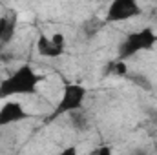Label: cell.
Masks as SVG:
<instances>
[{
	"instance_id": "cell-1",
	"label": "cell",
	"mask_w": 157,
	"mask_h": 155,
	"mask_svg": "<svg viewBox=\"0 0 157 155\" xmlns=\"http://www.w3.org/2000/svg\"><path fill=\"white\" fill-rule=\"evenodd\" d=\"M44 77L39 71L29 66L22 64L15 71H11L7 77L0 80V102L15 97H33L39 93V88Z\"/></svg>"
},
{
	"instance_id": "cell-2",
	"label": "cell",
	"mask_w": 157,
	"mask_h": 155,
	"mask_svg": "<svg viewBox=\"0 0 157 155\" xmlns=\"http://www.w3.org/2000/svg\"><path fill=\"white\" fill-rule=\"evenodd\" d=\"M88 99V88L80 82H68L64 84L60 97L53 108V112L46 117V122H53L57 119L64 115H71V113H78Z\"/></svg>"
},
{
	"instance_id": "cell-3",
	"label": "cell",
	"mask_w": 157,
	"mask_h": 155,
	"mask_svg": "<svg viewBox=\"0 0 157 155\" xmlns=\"http://www.w3.org/2000/svg\"><path fill=\"white\" fill-rule=\"evenodd\" d=\"M157 44V31L152 26H143L135 31H132L130 35H126V39L121 42L119 46V60H128L139 53L150 51Z\"/></svg>"
},
{
	"instance_id": "cell-4",
	"label": "cell",
	"mask_w": 157,
	"mask_h": 155,
	"mask_svg": "<svg viewBox=\"0 0 157 155\" xmlns=\"http://www.w3.org/2000/svg\"><path fill=\"white\" fill-rule=\"evenodd\" d=\"M143 13L141 2L139 0H112L108 4L104 20L110 24H119V22H128L133 20Z\"/></svg>"
},
{
	"instance_id": "cell-5",
	"label": "cell",
	"mask_w": 157,
	"mask_h": 155,
	"mask_svg": "<svg viewBox=\"0 0 157 155\" xmlns=\"http://www.w3.org/2000/svg\"><path fill=\"white\" fill-rule=\"evenodd\" d=\"M33 115L24 108L22 102L13 100V99H7L0 106V128L11 126V124H17V122H24V120H28Z\"/></svg>"
},
{
	"instance_id": "cell-6",
	"label": "cell",
	"mask_w": 157,
	"mask_h": 155,
	"mask_svg": "<svg viewBox=\"0 0 157 155\" xmlns=\"http://www.w3.org/2000/svg\"><path fill=\"white\" fill-rule=\"evenodd\" d=\"M64 46H66V40H64V35H60V33H55L51 37L42 35L37 40V51L42 57H48V59L60 57L64 53Z\"/></svg>"
},
{
	"instance_id": "cell-7",
	"label": "cell",
	"mask_w": 157,
	"mask_h": 155,
	"mask_svg": "<svg viewBox=\"0 0 157 155\" xmlns=\"http://www.w3.org/2000/svg\"><path fill=\"white\" fill-rule=\"evenodd\" d=\"M13 31H15V18H11L7 15L0 17V42L11 40Z\"/></svg>"
},
{
	"instance_id": "cell-8",
	"label": "cell",
	"mask_w": 157,
	"mask_h": 155,
	"mask_svg": "<svg viewBox=\"0 0 157 155\" xmlns=\"http://www.w3.org/2000/svg\"><path fill=\"white\" fill-rule=\"evenodd\" d=\"M93 2H99V0H93Z\"/></svg>"
}]
</instances>
